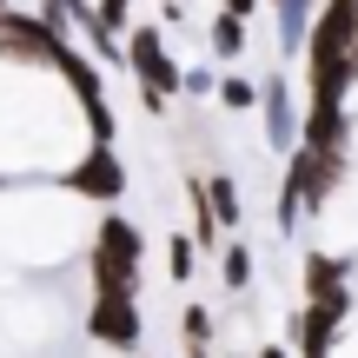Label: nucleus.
I'll list each match as a JSON object with an SVG mask.
<instances>
[{"instance_id":"0eeeda50","label":"nucleus","mask_w":358,"mask_h":358,"mask_svg":"<svg viewBox=\"0 0 358 358\" xmlns=\"http://www.w3.org/2000/svg\"><path fill=\"white\" fill-rule=\"evenodd\" d=\"M259 113H266V146L292 159L299 153V127H306V106H292V80H285V73H266V100H259Z\"/></svg>"},{"instance_id":"9b49d317","label":"nucleus","mask_w":358,"mask_h":358,"mask_svg":"<svg viewBox=\"0 0 358 358\" xmlns=\"http://www.w3.org/2000/svg\"><path fill=\"white\" fill-rule=\"evenodd\" d=\"M259 100H266V80H252V73H219V106H226V113H259Z\"/></svg>"},{"instance_id":"a211bd4d","label":"nucleus","mask_w":358,"mask_h":358,"mask_svg":"<svg viewBox=\"0 0 358 358\" xmlns=\"http://www.w3.org/2000/svg\"><path fill=\"white\" fill-rule=\"evenodd\" d=\"M252 358H292V352H285L279 338H259V345H252Z\"/></svg>"},{"instance_id":"6ab92c4d","label":"nucleus","mask_w":358,"mask_h":358,"mask_svg":"<svg viewBox=\"0 0 358 358\" xmlns=\"http://www.w3.org/2000/svg\"><path fill=\"white\" fill-rule=\"evenodd\" d=\"M352 80H358V47H352Z\"/></svg>"},{"instance_id":"f257e3e1","label":"nucleus","mask_w":358,"mask_h":358,"mask_svg":"<svg viewBox=\"0 0 358 358\" xmlns=\"http://www.w3.org/2000/svg\"><path fill=\"white\" fill-rule=\"evenodd\" d=\"M352 47H358V0H325L306 40V106H345L352 80Z\"/></svg>"},{"instance_id":"9d476101","label":"nucleus","mask_w":358,"mask_h":358,"mask_svg":"<svg viewBox=\"0 0 358 358\" xmlns=\"http://www.w3.org/2000/svg\"><path fill=\"white\" fill-rule=\"evenodd\" d=\"M219 285H226L232 299H245V292H252V245H239V239H232V245H219Z\"/></svg>"},{"instance_id":"1a4fd4ad","label":"nucleus","mask_w":358,"mask_h":358,"mask_svg":"<svg viewBox=\"0 0 358 358\" xmlns=\"http://www.w3.org/2000/svg\"><path fill=\"white\" fill-rule=\"evenodd\" d=\"M245 40H252V27L239 20V13H213V20H206V53H213L219 66H232L245 53Z\"/></svg>"},{"instance_id":"39448f33","label":"nucleus","mask_w":358,"mask_h":358,"mask_svg":"<svg viewBox=\"0 0 358 358\" xmlns=\"http://www.w3.org/2000/svg\"><path fill=\"white\" fill-rule=\"evenodd\" d=\"M60 186H66V199H80V206H120L127 199V159H120L113 146H87V153L60 173Z\"/></svg>"},{"instance_id":"6e6552de","label":"nucleus","mask_w":358,"mask_h":358,"mask_svg":"<svg viewBox=\"0 0 358 358\" xmlns=\"http://www.w3.org/2000/svg\"><path fill=\"white\" fill-rule=\"evenodd\" d=\"M299 292L312 299H332V292H352V252H325V245H312L306 266H299Z\"/></svg>"},{"instance_id":"f3484780","label":"nucleus","mask_w":358,"mask_h":358,"mask_svg":"<svg viewBox=\"0 0 358 358\" xmlns=\"http://www.w3.org/2000/svg\"><path fill=\"white\" fill-rule=\"evenodd\" d=\"M259 7H266V0H219V13H239V20H252Z\"/></svg>"},{"instance_id":"20e7f679","label":"nucleus","mask_w":358,"mask_h":358,"mask_svg":"<svg viewBox=\"0 0 358 358\" xmlns=\"http://www.w3.org/2000/svg\"><path fill=\"white\" fill-rule=\"evenodd\" d=\"M93 352H120V358H140V338H146V306L140 299H93L87 319H80Z\"/></svg>"},{"instance_id":"dca6fc26","label":"nucleus","mask_w":358,"mask_h":358,"mask_svg":"<svg viewBox=\"0 0 358 358\" xmlns=\"http://www.w3.org/2000/svg\"><path fill=\"white\" fill-rule=\"evenodd\" d=\"M179 93H186V100H219V73L213 66H186V87Z\"/></svg>"},{"instance_id":"f8f14e48","label":"nucleus","mask_w":358,"mask_h":358,"mask_svg":"<svg viewBox=\"0 0 358 358\" xmlns=\"http://www.w3.org/2000/svg\"><path fill=\"white\" fill-rule=\"evenodd\" d=\"M206 206H213V219H219L226 232L245 219V199H239V186H232L226 173H213V179H206Z\"/></svg>"},{"instance_id":"7ed1b4c3","label":"nucleus","mask_w":358,"mask_h":358,"mask_svg":"<svg viewBox=\"0 0 358 358\" xmlns=\"http://www.w3.org/2000/svg\"><path fill=\"white\" fill-rule=\"evenodd\" d=\"M127 73L140 80V106L146 113H166V100L186 87V66L166 53V34H159L153 20H140L127 34Z\"/></svg>"},{"instance_id":"2eb2a0df","label":"nucleus","mask_w":358,"mask_h":358,"mask_svg":"<svg viewBox=\"0 0 358 358\" xmlns=\"http://www.w3.org/2000/svg\"><path fill=\"white\" fill-rule=\"evenodd\" d=\"M93 7H100V34H106V40H127V34H133V20H127L133 0H93Z\"/></svg>"},{"instance_id":"f03ea898","label":"nucleus","mask_w":358,"mask_h":358,"mask_svg":"<svg viewBox=\"0 0 358 358\" xmlns=\"http://www.w3.org/2000/svg\"><path fill=\"white\" fill-rule=\"evenodd\" d=\"M140 266H146V232L127 213H100L87 239V285L93 299H140Z\"/></svg>"},{"instance_id":"ddd939ff","label":"nucleus","mask_w":358,"mask_h":358,"mask_svg":"<svg viewBox=\"0 0 358 358\" xmlns=\"http://www.w3.org/2000/svg\"><path fill=\"white\" fill-rule=\"evenodd\" d=\"M166 272H173V285H192V272H199V239L192 232H173L166 239Z\"/></svg>"},{"instance_id":"4468645a","label":"nucleus","mask_w":358,"mask_h":358,"mask_svg":"<svg viewBox=\"0 0 358 358\" xmlns=\"http://www.w3.org/2000/svg\"><path fill=\"white\" fill-rule=\"evenodd\" d=\"M179 332H186L179 345H213V338H219V319H213V312L199 306V299H192V306L179 312Z\"/></svg>"},{"instance_id":"423d86ee","label":"nucleus","mask_w":358,"mask_h":358,"mask_svg":"<svg viewBox=\"0 0 358 358\" xmlns=\"http://www.w3.org/2000/svg\"><path fill=\"white\" fill-rule=\"evenodd\" d=\"M60 53H66V34H53L40 13L13 7L7 20H0V60H13V66H60Z\"/></svg>"}]
</instances>
